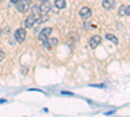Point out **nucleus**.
I'll return each instance as SVG.
<instances>
[{"mask_svg":"<svg viewBox=\"0 0 130 117\" xmlns=\"http://www.w3.org/2000/svg\"><path fill=\"white\" fill-rule=\"evenodd\" d=\"M14 5H16V9L18 10V12H21V13L27 12V9H29V7H30V4H29L27 0H17V3H16Z\"/></svg>","mask_w":130,"mask_h":117,"instance_id":"nucleus-1","label":"nucleus"},{"mask_svg":"<svg viewBox=\"0 0 130 117\" xmlns=\"http://www.w3.org/2000/svg\"><path fill=\"white\" fill-rule=\"evenodd\" d=\"M26 30L24 29V27H20V29H17L16 31H14V39L18 42V43H22V42H25V39H26Z\"/></svg>","mask_w":130,"mask_h":117,"instance_id":"nucleus-2","label":"nucleus"},{"mask_svg":"<svg viewBox=\"0 0 130 117\" xmlns=\"http://www.w3.org/2000/svg\"><path fill=\"white\" fill-rule=\"evenodd\" d=\"M37 20H38V18H37L35 16H32V14L27 16V17H26V20H25V22H24L25 27H27V29L34 27V26L37 25Z\"/></svg>","mask_w":130,"mask_h":117,"instance_id":"nucleus-3","label":"nucleus"},{"mask_svg":"<svg viewBox=\"0 0 130 117\" xmlns=\"http://www.w3.org/2000/svg\"><path fill=\"white\" fill-rule=\"evenodd\" d=\"M52 34V29L51 27H44L40 33H39V35H38V39L40 40V42H43V40H46L47 38H50V35Z\"/></svg>","mask_w":130,"mask_h":117,"instance_id":"nucleus-4","label":"nucleus"},{"mask_svg":"<svg viewBox=\"0 0 130 117\" xmlns=\"http://www.w3.org/2000/svg\"><path fill=\"white\" fill-rule=\"evenodd\" d=\"M42 43H43V46L47 47V48H52V47H56L59 44V40L56 38H47L46 40H43Z\"/></svg>","mask_w":130,"mask_h":117,"instance_id":"nucleus-5","label":"nucleus"},{"mask_svg":"<svg viewBox=\"0 0 130 117\" xmlns=\"http://www.w3.org/2000/svg\"><path fill=\"white\" fill-rule=\"evenodd\" d=\"M39 9H40V13H48L50 10L52 9V4L46 0V2H42V4L39 5Z\"/></svg>","mask_w":130,"mask_h":117,"instance_id":"nucleus-6","label":"nucleus"},{"mask_svg":"<svg viewBox=\"0 0 130 117\" xmlns=\"http://www.w3.org/2000/svg\"><path fill=\"white\" fill-rule=\"evenodd\" d=\"M91 14H92V12H91V9H90L89 7H83V8L79 10V16H81V18H83V20L90 18Z\"/></svg>","mask_w":130,"mask_h":117,"instance_id":"nucleus-7","label":"nucleus"},{"mask_svg":"<svg viewBox=\"0 0 130 117\" xmlns=\"http://www.w3.org/2000/svg\"><path fill=\"white\" fill-rule=\"evenodd\" d=\"M102 43V37L100 35H94L91 39H90V46L92 48H95L96 46H99Z\"/></svg>","mask_w":130,"mask_h":117,"instance_id":"nucleus-8","label":"nucleus"},{"mask_svg":"<svg viewBox=\"0 0 130 117\" xmlns=\"http://www.w3.org/2000/svg\"><path fill=\"white\" fill-rule=\"evenodd\" d=\"M118 14L120 16H129L130 14V7L129 5H121L120 9H118Z\"/></svg>","mask_w":130,"mask_h":117,"instance_id":"nucleus-9","label":"nucleus"},{"mask_svg":"<svg viewBox=\"0 0 130 117\" xmlns=\"http://www.w3.org/2000/svg\"><path fill=\"white\" fill-rule=\"evenodd\" d=\"M102 7L104 9H112L115 7V0H103Z\"/></svg>","mask_w":130,"mask_h":117,"instance_id":"nucleus-10","label":"nucleus"},{"mask_svg":"<svg viewBox=\"0 0 130 117\" xmlns=\"http://www.w3.org/2000/svg\"><path fill=\"white\" fill-rule=\"evenodd\" d=\"M55 7L57 8V9H64L65 7H67V2L65 0H55Z\"/></svg>","mask_w":130,"mask_h":117,"instance_id":"nucleus-11","label":"nucleus"},{"mask_svg":"<svg viewBox=\"0 0 130 117\" xmlns=\"http://www.w3.org/2000/svg\"><path fill=\"white\" fill-rule=\"evenodd\" d=\"M105 38L108 39V40H111V42H113L115 44H118V39L115 37V35H112V34H107L105 35Z\"/></svg>","mask_w":130,"mask_h":117,"instance_id":"nucleus-12","label":"nucleus"},{"mask_svg":"<svg viewBox=\"0 0 130 117\" xmlns=\"http://www.w3.org/2000/svg\"><path fill=\"white\" fill-rule=\"evenodd\" d=\"M4 59H5V52L0 48V61H3Z\"/></svg>","mask_w":130,"mask_h":117,"instance_id":"nucleus-13","label":"nucleus"},{"mask_svg":"<svg viewBox=\"0 0 130 117\" xmlns=\"http://www.w3.org/2000/svg\"><path fill=\"white\" fill-rule=\"evenodd\" d=\"M91 87H99V89H103L104 85H91Z\"/></svg>","mask_w":130,"mask_h":117,"instance_id":"nucleus-14","label":"nucleus"},{"mask_svg":"<svg viewBox=\"0 0 130 117\" xmlns=\"http://www.w3.org/2000/svg\"><path fill=\"white\" fill-rule=\"evenodd\" d=\"M62 95H73V92H68V91H62Z\"/></svg>","mask_w":130,"mask_h":117,"instance_id":"nucleus-15","label":"nucleus"},{"mask_svg":"<svg viewBox=\"0 0 130 117\" xmlns=\"http://www.w3.org/2000/svg\"><path fill=\"white\" fill-rule=\"evenodd\" d=\"M16 3H17V0H10V4H13V5H14Z\"/></svg>","mask_w":130,"mask_h":117,"instance_id":"nucleus-16","label":"nucleus"},{"mask_svg":"<svg viewBox=\"0 0 130 117\" xmlns=\"http://www.w3.org/2000/svg\"><path fill=\"white\" fill-rule=\"evenodd\" d=\"M0 103H5V99H2V100H0Z\"/></svg>","mask_w":130,"mask_h":117,"instance_id":"nucleus-17","label":"nucleus"},{"mask_svg":"<svg viewBox=\"0 0 130 117\" xmlns=\"http://www.w3.org/2000/svg\"><path fill=\"white\" fill-rule=\"evenodd\" d=\"M0 34H2V29H0Z\"/></svg>","mask_w":130,"mask_h":117,"instance_id":"nucleus-18","label":"nucleus"},{"mask_svg":"<svg viewBox=\"0 0 130 117\" xmlns=\"http://www.w3.org/2000/svg\"><path fill=\"white\" fill-rule=\"evenodd\" d=\"M40 2H46V0H40Z\"/></svg>","mask_w":130,"mask_h":117,"instance_id":"nucleus-19","label":"nucleus"}]
</instances>
